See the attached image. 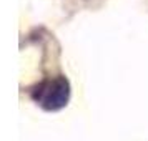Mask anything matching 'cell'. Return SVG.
<instances>
[{
    "label": "cell",
    "instance_id": "obj_1",
    "mask_svg": "<svg viewBox=\"0 0 148 141\" xmlns=\"http://www.w3.org/2000/svg\"><path fill=\"white\" fill-rule=\"evenodd\" d=\"M32 98L45 111H58L68 103L70 83L63 75L53 80H45L35 87V90L32 91Z\"/></svg>",
    "mask_w": 148,
    "mask_h": 141
}]
</instances>
